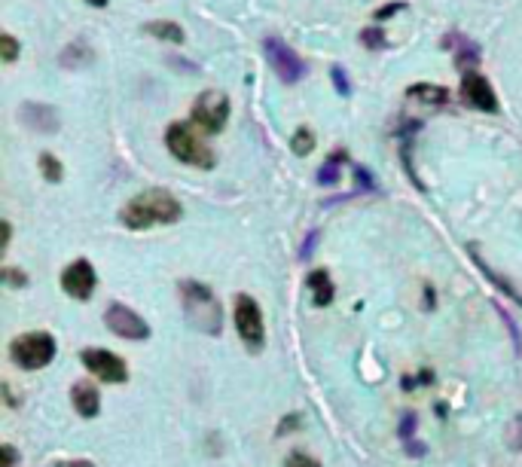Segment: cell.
I'll list each match as a JSON object with an SVG mask.
<instances>
[{"mask_svg": "<svg viewBox=\"0 0 522 467\" xmlns=\"http://www.w3.org/2000/svg\"><path fill=\"white\" fill-rule=\"evenodd\" d=\"M184 214L181 202L174 199L171 193L165 190H144L138 193L123 211H120V220L129 226V229H150V226H168V223H178Z\"/></svg>", "mask_w": 522, "mask_h": 467, "instance_id": "6da1fadb", "label": "cell"}, {"mask_svg": "<svg viewBox=\"0 0 522 467\" xmlns=\"http://www.w3.org/2000/svg\"><path fill=\"white\" fill-rule=\"evenodd\" d=\"M181 303L187 324L196 327L205 336H220L223 333V309L214 290L202 281H181Z\"/></svg>", "mask_w": 522, "mask_h": 467, "instance_id": "7a4b0ae2", "label": "cell"}, {"mask_svg": "<svg viewBox=\"0 0 522 467\" xmlns=\"http://www.w3.org/2000/svg\"><path fill=\"white\" fill-rule=\"evenodd\" d=\"M165 144H168L171 156L181 159L184 165H193V168H205V171H208V168H214V162H217L214 150H211V147L202 141V135H196L187 123L168 126Z\"/></svg>", "mask_w": 522, "mask_h": 467, "instance_id": "3957f363", "label": "cell"}, {"mask_svg": "<svg viewBox=\"0 0 522 467\" xmlns=\"http://www.w3.org/2000/svg\"><path fill=\"white\" fill-rule=\"evenodd\" d=\"M55 352H58L55 336L46 333V330L22 333L10 342V358L22 370H43L46 364H52Z\"/></svg>", "mask_w": 522, "mask_h": 467, "instance_id": "277c9868", "label": "cell"}, {"mask_svg": "<svg viewBox=\"0 0 522 467\" xmlns=\"http://www.w3.org/2000/svg\"><path fill=\"white\" fill-rule=\"evenodd\" d=\"M263 49H266V58H269V68L275 71V77L281 83L294 86L306 77V62L281 37H266Z\"/></svg>", "mask_w": 522, "mask_h": 467, "instance_id": "5b68a950", "label": "cell"}, {"mask_svg": "<svg viewBox=\"0 0 522 467\" xmlns=\"http://www.w3.org/2000/svg\"><path fill=\"white\" fill-rule=\"evenodd\" d=\"M229 120V98L217 89H208L196 98L193 104V123L205 132V135H217L226 129Z\"/></svg>", "mask_w": 522, "mask_h": 467, "instance_id": "8992f818", "label": "cell"}, {"mask_svg": "<svg viewBox=\"0 0 522 467\" xmlns=\"http://www.w3.org/2000/svg\"><path fill=\"white\" fill-rule=\"evenodd\" d=\"M236 330H239L242 342L251 348V352H263V345H266L263 312H260L257 300L248 297V294H239L236 297Z\"/></svg>", "mask_w": 522, "mask_h": 467, "instance_id": "52a82bcc", "label": "cell"}, {"mask_svg": "<svg viewBox=\"0 0 522 467\" xmlns=\"http://www.w3.org/2000/svg\"><path fill=\"white\" fill-rule=\"evenodd\" d=\"M83 367L98 376L101 382H113V385H123L129 379V367L123 358H116L113 352H107V348H86V352L80 355Z\"/></svg>", "mask_w": 522, "mask_h": 467, "instance_id": "ba28073f", "label": "cell"}, {"mask_svg": "<svg viewBox=\"0 0 522 467\" xmlns=\"http://www.w3.org/2000/svg\"><path fill=\"white\" fill-rule=\"evenodd\" d=\"M104 324H107L116 336H123V339H147V336H150V324H147L135 309L123 306V303L107 306Z\"/></svg>", "mask_w": 522, "mask_h": 467, "instance_id": "9c48e42d", "label": "cell"}, {"mask_svg": "<svg viewBox=\"0 0 522 467\" xmlns=\"http://www.w3.org/2000/svg\"><path fill=\"white\" fill-rule=\"evenodd\" d=\"M95 284H98V275H95L89 260H74L62 272V287H65V294L74 297V300H89L95 294Z\"/></svg>", "mask_w": 522, "mask_h": 467, "instance_id": "30bf717a", "label": "cell"}, {"mask_svg": "<svg viewBox=\"0 0 522 467\" xmlns=\"http://www.w3.org/2000/svg\"><path fill=\"white\" fill-rule=\"evenodd\" d=\"M461 101L483 110V113H498V98H495L489 80L483 74H477V71L461 77Z\"/></svg>", "mask_w": 522, "mask_h": 467, "instance_id": "8fae6325", "label": "cell"}, {"mask_svg": "<svg viewBox=\"0 0 522 467\" xmlns=\"http://www.w3.org/2000/svg\"><path fill=\"white\" fill-rule=\"evenodd\" d=\"M19 113H22V123L34 132H40V135H52V132H58V126H62V120H58V110L49 107V104L28 101V104H22Z\"/></svg>", "mask_w": 522, "mask_h": 467, "instance_id": "7c38bea8", "label": "cell"}, {"mask_svg": "<svg viewBox=\"0 0 522 467\" xmlns=\"http://www.w3.org/2000/svg\"><path fill=\"white\" fill-rule=\"evenodd\" d=\"M443 46H446V49H455V68H458L461 74H474V71H477V65H480V46H477L474 40L458 37V34H449V37L443 40Z\"/></svg>", "mask_w": 522, "mask_h": 467, "instance_id": "4fadbf2b", "label": "cell"}, {"mask_svg": "<svg viewBox=\"0 0 522 467\" xmlns=\"http://www.w3.org/2000/svg\"><path fill=\"white\" fill-rule=\"evenodd\" d=\"M71 400H74V410H77L83 419H95L98 410H101V394H98V388L89 385V382H74Z\"/></svg>", "mask_w": 522, "mask_h": 467, "instance_id": "5bb4252c", "label": "cell"}, {"mask_svg": "<svg viewBox=\"0 0 522 467\" xmlns=\"http://www.w3.org/2000/svg\"><path fill=\"white\" fill-rule=\"evenodd\" d=\"M58 62H62V68H68V71H74V68H89V65L95 62V52H92V46H89L86 40H77V43H71L62 55H58Z\"/></svg>", "mask_w": 522, "mask_h": 467, "instance_id": "9a60e30c", "label": "cell"}, {"mask_svg": "<svg viewBox=\"0 0 522 467\" xmlns=\"http://www.w3.org/2000/svg\"><path fill=\"white\" fill-rule=\"evenodd\" d=\"M306 284H309V290H312L315 306H330V303H333V281H330V275H327L324 269L309 272Z\"/></svg>", "mask_w": 522, "mask_h": 467, "instance_id": "2e32d148", "label": "cell"}, {"mask_svg": "<svg viewBox=\"0 0 522 467\" xmlns=\"http://www.w3.org/2000/svg\"><path fill=\"white\" fill-rule=\"evenodd\" d=\"M471 257H474V263L480 266V272H483V275H486V278H489V281H492V284H495V287L501 290V294L513 297V300H516V303L522 306V294H519V290L513 287V281H507V278H501L498 272H492V269H489V263H486V260H483L480 254H477V248H474V245H471Z\"/></svg>", "mask_w": 522, "mask_h": 467, "instance_id": "e0dca14e", "label": "cell"}, {"mask_svg": "<svg viewBox=\"0 0 522 467\" xmlns=\"http://www.w3.org/2000/svg\"><path fill=\"white\" fill-rule=\"evenodd\" d=\"M144 31L165 43H184V28L174 22H150V25H144Z\"/></svg>", "mask_w": 522, "mask_h": 467, "instance_id": "ac0fdd59", "label": "cell"}, {"mask_svg": "<svg viewBox=\"0 0 522 467\" xmlns=\"http://www.w3.org/2000/svg\"><path fill=\"white\" fill-rule=\"evenodd\" d=\"M410 98H416V101H428V104H446V101H449V92H446L443 86L419 83V86H410Z\"/></svg>", "mask_w": 522, "mask_h": 467, "instance_id": "d6986e66", "label": "cell"}, {"mask_svg": "<svg viewBox=\"0 0 522 467\" xmlns=\"http://www.w3.org/2000/svg\"><path fill=\"white\" fill-rule=\"evenodd\" d=\"M342 159H345V153H339V150H336L333 156H327V162L318 168V184H321V187H333V184L339 181V168H342L339 162H342Z\"/></svg>", "mask_w": 522, "mask_h": 467, "instance_id": "ffe728a7", "label": "cell"}, {"mask_svg": "<svg viewBox=\"0 0 522 467\" xmlns=\"http://www.w3.org/2000/svg\"><path fill=\"white\" fill-rule=\"evenodd\" d=\"M40 171H43V178H46V181H52V184H58V181L65 178L62 162H58L52 153H40Z\"/></svg>", "mask_w": 522, "mask_h": 467, "instance_id": "44dd1931", "label": "cell"}, {"mask_svg": "<svg viewBox=\"0 0 522 467\" xmlns=\"http://www.w3.org/2000/svg\"><path fill=\"white\" fill-rule=\"evenodd\" d=\"M290 150H294L297 156H309L315 150V138H312V132L306 126L294 132V138H290Z\"/></svg>", "mask_w": 522, "mask_h": 467, "instance_id": "7402d4cb", "label": "cell"}, {"mask_svg": "<svg viewBox=\"0 0 522 467\" xmlns=\"http://www.w3.org/2000/svg\"><path fill=\"white\" fill-rule=\"evenodd\" d=\"M361 43H364L367 49H385V46H391V43H388V37H385V31H382L379 25L364 28V31H361Z\"/></svg>", "mask_w": 522, "mask_h": 467, "instance_id": "603a6c76", "label": "cell"}, {"mask_svg": "<svg viewBox=\"0 0 522 467\" xmlns=\"http://www.w3.org/2000/svg\"><path fill=\"white\" fill-rule=\"evenodd\" d=\"M0 58H4V65H13L19 58V40L13 34H0Z\"/></svg>", "mask_w": 522, "mask_h": 467, "instance_id": "cb8c5ba5", "label": "cell"}, {"mask_svg": "<svg viewBox=\"0 0 522 467\" xmlns=\"http://www.w3.org/2000/svg\"><path fill=\"white\" fill-rule=\"evenodd\" d=\"M507 446L516 449V452H522V413L507 425Z\"/></svg>", "mask_w": 522, "mask_h": 467, "instance_id": "d4e9b609", "label": "cell"}, {"mask_svg": "<svg viewBox=\"0 0 522 467\" xmlns=\"http://www.w3.org/2000/svg\"><path fill=\"white\" fill-rule=\"evenodd\" d=\"M495 312L501 315V321L507 324V330H510V336H513V345H516V355H522V336H519V327H516V324L510 321V315H507V312H504L501 306H495Z\"/></svg>", "mask_w": 522, "mask_h": 467, "instance_id": "484cf974", "label": "cell"}, {"mask_svg": "<svg viewBox=\"0 0 522 467\" xmlns=\"http://www.w3.org/2000/svg\"><path fill=\"white\" fill-rule=\"evenodd\" d=\"M284 467H321V464L312 455H306V452H294V455H287Z\"/></svg>", "mask_w": 522, "mask_h": 467, "instance_id": "4316f807", "label": "cell"}, {"mask_svg": "<svg viewBox=\"0 0 522 467\" xmlns=\"http://www.w3.org/2000/svg\"><path fill=\"white\" fill-rule=\"evenodd\" d=\"M16 458H19L16 446H10V443L0 446V467H16Z\"/></svg>", "mask_w": 522, "mask_h": 467, "instance_id": "83f0119b", "label": "cell"}, {"mask_svg": "<svg viewBox=\"0 0 522 467\" xmlns=\"http://www.w3.org/2000/svg\"><path fill=\"white\" fill-rule=\"evenodd\" d=\"M413 428H416V416H413V413H406L403 422H400V440H403V443H406V440H413Z\"/></svg>", "mask_w": 522, "mask_h": 467, "instance_id": "f1b7e54d", "label": "cell"}, {"mask_svg": "<svg viewBox=\"0 0 522 467\" xmlns=\"http://www.w3.org/2000/svg\"><path fill=\"white\" fill-rule=\"evenodd\" d=\"M330 77H333V83H336L339 95H352V86H348V77H345L339 68H333V71H330Z\"/></svg>", "mask_w": 522, "mask_h": 467, "instance_id": "f546056e", "label": "cell"}, {"mask_svg": "<svg viewBox=\"0 0 522 467\" xmlns=\"http://www.w3.org/2000/svg\"><path fill=\"white\" fill-rule=\"evenodd\" d=\"M4 281L10 284V287H25L28 284V275H22V272H16V269H4Z\"/></svg>", "mask_w": 522, "mask_h": 467, "instance_id": "4dcf8cb0", "label": "cell"}, {"mask_svg": "<svg viewBox=\"0 0 522 467\" xmlns=\"http://www.w3.org/2000/svg\"><path fill=\"white\" fill-rule=\"evenodd\" d=\"M400 10H406V4H388V7H382V10H376V16H373V19H379V22H385L388 16H397Z\"/></svg>", "mask_w": 522, "mask_h": 467, "instance_id": "1f68e13d", "label": "cell"}, {"mask_svg": "<svg viewBox=\"0 0 522 467\" xmlns=\"http://www.w3.org/2000/svg\"><path fill=\"white\" fill-rule=\"evenodd\" d=\"M403 446H406V452H410V455H425V443H413V440H406Z\"/></svg>", "mask_w": 522, "mask_h": 467, "instance_id": "d6a6232c", "label": "cell"}, {"mask_svg": "<svg viewBox=\"0 0 522 467\" xmlns=\"http://www.w3.org/2000/svg\"><path fill=\"white\" fill-rule=\"evenodd\" d=\"M49 467H95L92 461H58V464H49Z\"/></svg>", "mask_w": 522, "mask_h": 467, "instance_id": "836d02e7", "label": "cell"}, {"mask_svg": "<svg viewBox=\"0 0 522 467\" xmlns=\"http://www.w3.org/2000/svg\"><path fill=\"white\" fill-rule=\"evenodd\" d=\"M86 4H92V7H107V0H86Z\"/></svg>", "mask_w": 522, "mask_h": 467, "instance_id": "e575fe53", "label": "cell"}]
</instances>
